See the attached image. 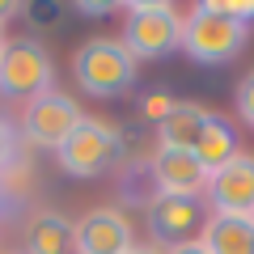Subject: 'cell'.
Instances as JSON below:
<instances>
[{
    "label": "cell",
    "mask_w": 254,
    "mask_h": 254,
    "mask_svg": "<svg viewBox=\"0 0 254 254\" xmlns=\"http://www.w3.org/2000/svg\"><path fill=\"white\" fill-rule=\"evenodd\" d=\"M208 199L216 216H250L254 212V157L233 153L208 182Z\"/></svg>",
    "instance_id": "9"
},
{
    "label": "cell",
    "mask_w": 254,
    "mask_h": 254,
    "mask_svg": "<svg viewBox=\"0 0 254 254\" xmlns=\"http://www.w3.org/2000/svg\"><path fill=\"white\" fill-rule=\"evenodd\" d=\"M13 13H21V4H0V21H4V17H13Z\"/></svg>",
    "instance_id": "21"
},
{
    "label": "cell",
    "mask_w": 254,
    "mask_h": 254,
    "mask_svg": "<svg viewBox=\"0 0 254 254\" xmlns=\"http://www.w3.org/2000/svg\"><path fill=\"white\" fill-rule=\"evenodd\" d=\"M216 9L229 13L233 21H246V26H250V17H254V0H216Z\"/></svg>",
    "instance_id": "17"
},
{
    "label": "cell",
    "mask_w": 254,
    "mask_h": 254,
    "mask_svg": "<svg viewBox=\"0 0 254 254\" xmlns=\"http://www.w3.org/2000/svg\"><path fill=\"white\" fill-rule=\"evenodd\" d=\"M199 246L208 254H254L250 216H216V212H212L208 225H203V233H199Z\"/></svg>",
    "instance_id": "11"
},
{
    "label": "cell",
    "mask_w": 254,
    "mask_h": 254,
    "mask_svg": "<svg viewBox=\"0 0 254 254\" xmlns=\"http://www.w3.org/2000/svg\"><path fill=\"white\" fill-rule=\"evenodd\" d=\"M161 254H208L199 246V237H195V242H178V246H170V250H161Z\"/></svg>",
    "instance_id": "19"
},
{
    "label": "cell",
    "mask_w": 254,
    "mask_h": 254,
    "mask_svg": "<svg viewBox=\"0 0 254 254\" xmlns=\"http://www.w3.org/2000/svg\"><path fill=\"white\" fill-rule=\"evenodd\" d=\"M13 165V131H9V123L0 119V170H9Z\"/></svg>",
    "instance_id": "18"
},
{
    "label": "cell",
    "mask_w": 254,
    "mask_h": 254,
    "mask_svg": "<svg viewBox=\"0 0 254 254\" xmlns=\"http://www.w3.org/2000/svg\"><path fill=\"white\" fill-rule=\"evenodd\" d=\"M148 170H153L157 195H203L212 182V174L199 165V157L187 153V148H157Z\"/></svg>",
    "instance_id": "10"
},
{
    "label": "cell",
    "mask_w": 254,
    "mask_h": 254,
    "mask_svg": "<svg viewBox=\"0 0 254 254\" xmlns=\"http://www.w3.org/2000/svg\"><path fill=\"white\" fill-rule=\"evenodd\" d=\"M233 153H237V136H233V127H229V119L208 115L199 140H195V157H199V165H203L208 174H216Z\"/></svg>",
    "instance_id": "14"
},
{
    "label": "cell",
    "mask_w": 254,
    "mask_h": 254,
    "mask_svg": "<svg viewBox=\"0 0 254 254\" xmlns=\"http://www.w3.org/2000/svg\"><path fill=\"white\" fill-rule=\"evenodd\" d=\"M81 123H85L81 106H76L68 93H60V89H47V93H38V98H30L26 115H21L26 136L34 140L38 148H55V153L64 148V140L72 136Z\"/></svg>",
    "instance_id": "7"
},
{
    "label": "cell",
    "mask_w": 254,
    "mask_h": 254,
    "mask_svg": "<svg viewBox=\"0 0 254 254\" xmlns=\"http://www.w3.org/2000/svg\"><path fill=\"white\" fill-rule=\"evenodd\" d=\"M26 254H72V220L60 212H38L26 229Z\"/></svg>",
    "instance_id": "13"
},
{
    "label": "cell",
    "mask_w": 254,
    "mask_h": 254,
    "mask_svg": "<svg viewBox=\"0 0 254 254\" xmlns=\"http://www.w3.org/2000/svg\"><path fill=\"white\" fill-rule=\"evenodd\" d=\"M250 225H254V212H250Z\"/></svg>",
    "instance_id": "25"
},
{
    "label": "cell",
    "mask_w": 254,
    "mask_h": 254,
    "mask_svg": "<svg viewBox=\"0 0 254 254\" xmlns=\"http://www.w3.org/2000/svg\"><path fill=\"white\" fill-rule=\"evenodd\" d=\"M203 123H208V110H203L199 102H174V110L165 115V123L157 127L161 148H187V153H195V140H199Z\"/></svg>",
    "instance_id": "12"
},
{
    "label": "cell",
    "mask_w": 254,
    "mask_h": 254,
    "mask_svg": "<svg viewBox=\"0 0 254 254\" xmlns=\"http://www.w3.org/2000/svg\"><path fill=\"white\" fill-rule=\"evenodd\" d=\"M81 13H93L98 17V13H110V4H81Z\"/></svg>",
    "instance_id": "20"
},
{
    "label": "cell",
    "mask_w": 254,
    "mask_h": 254,
    "mask_svg": "<svg viewBox=\"0 0 254 254\" xmlns=\"http://www.w3.org/2000/svg\"><path fill=\"white\" fill-rule=\"evenodd\" d=\"M144 216H148L153 242H161L170 250V246L195 242V233H203V225H208V203H203V195H153Z\"/></svg>",
    "instance_id": "6"
},
{
    "label": "cell",
    "mask_w": 254,
    "mask_h": 254,
    "mask_svg": "<svg viewBox=\"0 0 254 254\" xmlns=\"http://www.w3.org/2000/svg\"><path fill=\"white\" fill-rule=\"evenodd\" d=\"M131 220L119 208H93L72 225V250L76 254H127L131 250Z\"/></svg>",
    "instance_id": "8"
},
{
    "label": "cell",
    "mask_w": 254,
    "mask_h": 254,
    "mask_svg": "<svg viewBox=\"0 0 254 254\" xmlns=\"http://www.w3.org/2000/svg\"><path fill=\"white\" fill-rule=\"evenodd\" d=\"M246 38L250 26L220 13L216 0H203L190 9V17H182V51L195 64H229L233 55H242Z\"/></svg>",
    "instance_id": "2"
},
{
    "label": "cell",
    "mask_w": 254,
    "mask_h": 254,
    "mask_svg": "<svg viewBox=\"0 0 254 254\" xmlns=\"http://www.w3.org/2000/svg\"><path fill=\"white\" fill-rule=\"evenodd\" d=\"M127 254H161V250H157V246H131Z\"/></svg>",
    "instance_id": "22"
},
{
    "label": "cell",
    "mask_w": 254,
    "mask_h": 254,
    "mask_svg": "<svg viewBox=\"0 0 254 254\" xmlns=\"http://www.w3.org/2000/svg\"><path fill=\"white\" fill-rule=\"evenodd\" d=\"M72 76L93 98H123L136 85V55L123 47V38H89L72 55Z\"/></svg>",
    "instance_id": "1"
},
{
    "label": "cell",
    "mask_w": 254,
    "mask_h": 254,
    "mask_svg": "<svg viewBox=\"0 0 254 254\" xmlns=\"http://www.w3.org/2000/svg\"><path fill=\"white\" fill-rule=\"evenodd\" d=\"M123 47L140 60H161V55L182 47V17L165 0H136L127 4L123 21Z\"/></svg>",
    "instance_id": "3"
},
{
    "label": "cell",
    "mask_w": 254,
    "mask_h": 254,
    "mask_svg": "<svg viewBox=\"0 0 254 254\" xmlns=\"http://www.w3.org/2000/svg\"><path fill=\"white\" fill-rule=\"evenodd\" d=\"M4 254H26V250H4Z\"/></svg>",
    "instance_id": "24"
},
{
    "label": "cell",
    "mask_w": 254,
    "mask_h": 254,
    "mask_svg": "<svg viewBox=\"0 0 254 254\" xmlns=\"http://www.w3.org/2000/svg\"><path fill=\"white\" fill-rule=\"evenodd\" d=\"M51 89V55L38 38H4L0 51V93L4 98H38Z\"/></svg>",
    "instance_id": "5"
},
{
    "label": "cell",
    "mask_w": 254,
    "mask_h": 254,
    "mask_svg": "<svg viewBox=\"0 0 254 254\" xmlns=\"http://www.w3.org/2000/svg\"><path fill=\"white\" fill-rule=\"evenodd\" d=\"M174 102H178V98H170L165 89L144 93V98H140V115H144V123H157V127H161V123H165V115L174 110Z\"/></svg>",
    "instance_id": "15"
},
{
    "label": "cell",
    "mask_w": 254,
    "mask_h": 254,
    "mask_svg": "<svg viewBox=\"0 0 254 254\" xmlns=\"http://www.w3.org/2000/svg\"><path fill=\"white\" fill-rule=\"evenodd\" d=\"M55 161L72 178H102L119 161V127H110L106 119H85L72 136L64 140Z\"/></svg>",
    "instance_id": "4"
},
{
    "label": "cell",
    "mask_w": 254,
    "mask_h": 254,
    "mask_svg": "<svg viewBox=\"0 0 254 254\" xmlns=\"http://www.w3.org/2000/svg\"><path fill=\"white\" fill-rule=\"evenodd\" d=\"M237 115H242L246 127H254V72H246L242 85H237Z\"/></svg>",
    "instance_id": "16"
},
{
    "label": "cell",
    "mask_w": 254,
    "mask_h": 254,
    "mask_svg": "<svg viewBox=\"0 0 254 254\" xmlns=\"http://www.w3.org/2000/svg\"><path fill=\"white\" fill-rule=\"evenodd\" d=\"M0 51H4V30H0Z\"/></svg>",
    "instance_id": "23"
}]
</instances>
